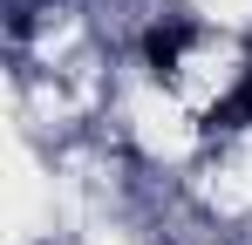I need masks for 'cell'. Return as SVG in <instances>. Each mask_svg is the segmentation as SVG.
I'll return each instance as SVG.
<instances>
[{
  "instance_id": "7a4b0ae2",
  "label": "cell",
  "mask_w": 252,
  "mask_h": 245,
  "mask_svg": "<svg viewBox=\"0 0 252 245\" xmlns=\"http://www.w3.org/2000/svg\"><path fill=\"white\" fill-rule=\"evenodd\" d=\"M246 122H252V61H246V68H239V89L211 102V116H205V129H246Z\"/></svg>"
},
{
  "instance_id": "6da1fadb",
  "label": "cell",
  "mask_w": 252,
  "mask_h": 245,
  "mask_svg": "<svg viewBox=\"0 0 252 245\" xmlns=\"http://www.w3.org/2000/svg\"><path fill=\"white\" fill-rule=\"evenodd\" d=\"M198 41V28H184V21H170V28H150L143 34V55H150V68L157 75H170L177 61H184V48Z\"/></svg>"
}]
</instances>
